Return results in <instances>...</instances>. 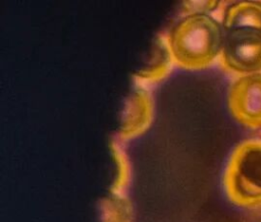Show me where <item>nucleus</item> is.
Returning <instances> with one entry per match:
<instances>
[{"mask_svg":"<svg viewBox=\"0 0 261 222\" xmlns=\"http://www.w3.org/2000/svg\"><path fill=\"white\" fill-rule=\"evenodd\" d=\"M224 36L217 20L208 14L190 13L178 20L168 37L172 59L189 69L209 66L221 53Z\"/></svg>","mask_w":261,"mask_h":222,"instance_id":"1","label":"nucleus"},{"mask_svg":"<svg viewBox=\"0 0 261 222\" xmlns=\"http://www.w3.org/2000/svg\"><path fill=\"white\" fill-rule=\"evenodd\" d=\"M223 186L234 205L261 206V140H247L234 148L224 170Z\"/></svg>","mask_w":261,"mask_h":222,"instance_id":"2","label":"nucleus"},{"mask_svg":"<svg viewBox=\"0 0 261 222\" xmlns=\"http://www.w3.org/2000/svg\"><path fill=\"white\" fill-rule=\"evenodd\" d=\"M223 66L244 75L261 71V32L249 29L227 31L220 53Z\"/></svg>","mask_w":261,"mask_h":222,"instance_id":"3","label":"nucleus"},{"mask_svg":"<svg viewBox=\"0 0 261 222\" xmlns=\"http://www.w3.org/2000/svg\"><path fill=\"white\" fill-rule=\"evenodd\" d=\"M228 107L241 124L261 128V72L243 75L231 85Z\"/></svg>","mask_w":261,"mask_h":222,"instance_id":"4","label":"nucleus"},{"mask_svg":"<svg viewBox=\"0 0 261 222\" xmlns=\"http://www.w3.org/2000/svg\"><path fill=\"white\" fill-rule=\"evenodd\" d=\"M153 102L147 91L138 89L127 100L122 113L119 135L123 140L143 133L151 123Z\"/></svg>","mask_w":261,"mask_h":222,"instance_id":"5","label":"nucleus"},{"mask_svg":"<svg viewBox=\"0 0 261 222\" xmlns=\"http://www.w3.org/2000/svg\"><path fill=\"white\" fill-rule=\"evenodd\" d=\"M224 30L249 29L261 32V2L243 1L230 5L223 17Z\"/></svg>","mask_w":261,"mask_h":222,"instance_id":"6","label":"nucleus"},{"mask_svg":"<svg viewBox=\"0 0 261 222\" xmlns=\"http://www.w3.org/2000/svg\"><path fill=\"white\" fill-rule=\"evenodd\" d=\"M101 222H133L130 202L121 193L111 192L100 205Z\"/></svg>","mask_w":261,"mask_h":222,"instance_id":"7","label":"nucleus"},{"mask_svg":"<svg viewBox=\"0 0 261 222\" xmlns=\"http://www.w3.org/2000/svg\"><path fill=\"white\" fill-rule=\"evenodd\" d=\"M172 59L168 45L165 43H156L153 56L147 66L139 72V76L145 80H157L163 77L170 66Z\"/></svg>","mask_w":261,"mask_h":222,"instance_id":"8","label":"nucleus"},{"mask_svg":"<svg viewBox=\"0 0 261 222\" xmlns=\"http://www.w3.org/2000/svg\"><path fill=\"white\" fill-rule=\"evenodd\" d=\"M112 158L115 166V174L112 182L111 192L121 193V191L125 188L129 179V166L124 153L120 150V148L116 144H112L111 147Z\"/></svg>","mask_w":261,"mask_h":222,"instance_id":"9","label":"nucleus"},{"mask_svg":"<svg viewBox=\"0 0 261 222\" xmlns=\"http://www.w3.org/2000/svg\"><path fill=\"white\" fill-rule=\"evenodd\" d=\"M218 6V1H189L187 8L191 9V13L207 14Z\"/></svg>","mask_w":261,"mask_h":222,"instance_id":"10","label":"nucleus"}]
</instances>
